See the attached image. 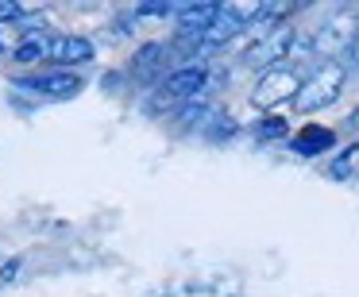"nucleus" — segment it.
Listing matches in <instances>:
<instances>
[{
	"label": "nucleus",
	"mask_w": 359,
	"mask_h": 297,
	"mask_svg": "<svg viewBox=\"0 0 359 297\" xmlns=\"http://www.w3.org/2000/svg\"><path fill=\"white\" fill-rule=\"evenodd\" d=\"M86 78L78 70H32V74H16L12 78V89L20 93H32V97H47V101H70V97L81 93Z\"/></svg>",
	"instance_id": "1"
},
{
	"label": "nucleus",
	"mask_w": 359,
	"mask_h": 297,
	"mask_svg": "<svg viewBox=\"0 0 359 297\" xmlns=\"http://www.w3.org/2000/svg\"><path fill=\"white\" fill-rule=\"evenodd\" d=\"M205 81H209V70L197 66V62H189V66H178V70L166 74L158 93H163L166 101H194V97L205 89Z\"/></svg>",
	"instance_id": "2"
},
{
	"label": "nucleus",
	"mask_w": 359,
	"mask_h": 297,
	"mask_svg": "<svg viewBox=\"0 0 359 297\" xmlns=\"http://www.w3.org/2000/svg\"><path fill=\"white\" fill-rule=\"evenodd\" d=\"M340 85H344V66H325V70H320L317 78H313L309 85L302 89V97H297L294 104H297L302 112H313V109H320L325 101H336Z\"/></svg>",
	"instance_id": "3"
},
{
	"label": "nucleus",
	"mask_w": 359,
	"mask_h": 297,
	"mask_svg": "<svg viewBox=\"0 0 359 297\" xmlns=\"http://www.w3.org/2000/svg\"><path fill=\"white\" fill-rule=\"evenodd\" d=\"M97 47L86 39V35H58L50 39V62H62V70H78V66L93 62Z\"/></svg>",
	"instance_id": "4"
},
{
	"label": "nucleus",
	"mask_w": 359,
	"mask_h": 297,
	"mask_svg": "<svg viewBox=\"0 0 359 297\" xmlns=\"http://www.w3.org/2000/svg\"><path fill=\"white\" fill-rule=\"evenodd\" d=\"M217 16H220L217 4H194V8H182L178 12V27H182L186 39H201V35L217 24Z\"/></svg>",
	"instance_id": "5"
},
{
	"label": "nucleus",
	"mask_w": 359,
	"mask_h": 297,
	"mask_svg": "<svg viewBox=\"0 0 359 297\" xmlns=\"http://www.w3.org/2000/svg\"><path fill=\"white\" fill-rule=\"evenodd\" d=\"M332 143H336V135L328 132V127H317V124L302 127V132L294 135V151H297V155H305V158L325 155V151L332 147Z\"/></svg>",
	"instance_id": "6"
},
{
	"label": "nucleus",
	"mask_w": 359,
	"mask_h": 297,
	"mask_svg": "<svg viewBox=\"0 0 359 297\" xmlns=\"http://www.w3.org/2000/svg\"><path fill=\"white\" fill-rule=\"evenodd\" d=\"M290 47H294V32H290V27H271V39L263 43V50H259V62L263 66L282 62V58L290 55Z\"/></svg>",
	"instance_id": "7"
},
{
	"label": "nucleus",
	"mask_w": 359,
	"mask_h": 297,
	"mask_svg": "<svg viewBox=\"0 0 359 297\" xmlns=\"http://www.w3.org/2000/svg\"><path fill=\"white\" fill-rule=\"evenodd\" d=\"M50 55V39H43V35H27L24 43H20L16 50H12V58H16L20 66H35V62H47Z\"/></svg>",
	"instance_id": "8"
},
{
	"label": "nucleus",
	"mask_w": 359,
	"mask_h": 297,
	"mask_svg": "<svg viewBox=\"0 0 359 297\" xmlns=\"http://www.w3.org/2000/svg\"><path fill=\"white\" fill-rule=\"evenodd\" d=\"M24 16V8H20V4H12V0H4V4H0V24H4V20H20Z\"/></svg>",
	"instance_id": "9"
},
{
	"label": "nucleus",
	"mask_w": 359,
	"mask_h": 297,
	"mask_svg": "<svg viewBox=\"0 0 359 297\" xmlns=\"http://www.w3.org/2000/svg\"><path fill=\"white\" fill-rule=\"evenodd\" d=\"M20 266H24V258H8V263L0 266V282H12V278H16Z\"/></svg>",
	"instance_id": "10"
},
{
	"label": "nucleus",
	"mask_w": 359,
	"mask_h": 297,
	"mask_svg": "<svg viewBox=\"0 0 359 297\" xmlns=\"http://www.w3.org/2000/svg\"><path fill=\"white\" fill-rule=\"evenodd\" d=\"M282 132H286V127H282V120H274V116L259 127V135H271V139H274V135H282Z\"/></svg>",
	"instance_id": "11"
},
{
	"label": "nucleus",
	"mask_w": 359,
	"mask_h": 297,
	"mask_svg": "<svg viewBox=\"0 0 359 297\" xmlns=\"http://www.w3.org/2000/svg\"><path fill=\"white\" fill-rule=\"evenodd\" d=\"M351 62H359V35H355V43H351Z\"/></svg>",
	"instance_id": "12"
}]
</instances>
